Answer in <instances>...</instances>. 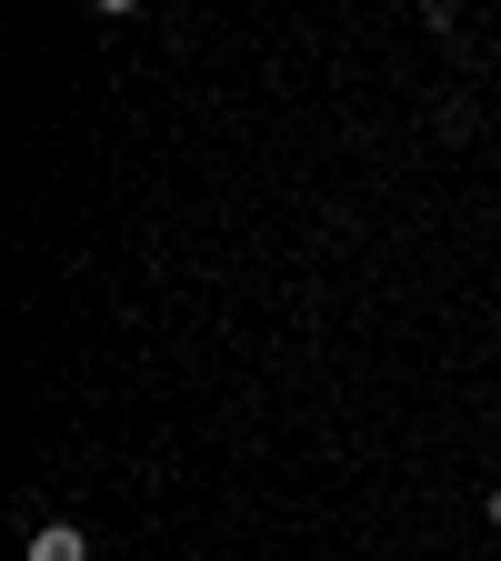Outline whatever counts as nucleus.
<instances>
[{
	"instance_id": "f257e3e1",
	"label": "nucleus",
	"mask_w": 501,
	"mask_h": 561,
	"mask_svg": "<svg viewBox=\"0 0 501 561\" xmlns=\"http://www.w3.org/2000/svg\"><path fill=\"white\" fill-rule=\"evenodd\" d=\"M21 561H91V541H81V531H70V522H41Z\"/></svg>"
},
{
	"instance_id": "f03ea898",
	"label": "nucleus",
	"mask_w": 501,
	"mask_h": 561,
	"mask_svg": "<svg viewBox=\"0 0 501 561\" xmlns=\"http://www.w3.org/2000/svg\"><path fill=\"white\" fill-rule=\"evenodd\" d=\"M491 522H501V481H491Z\"/></svg>"
}]
</instances>
